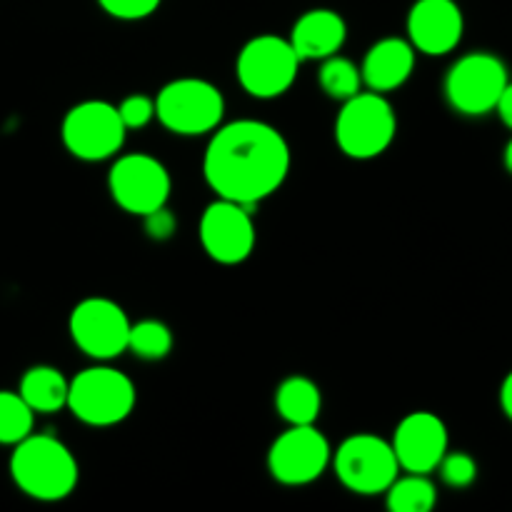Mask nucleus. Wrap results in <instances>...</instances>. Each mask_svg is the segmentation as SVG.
<instances>
[{"instance_id":"1","label":"nucleus","mask_w":512,"mask_h":512,"mask_svg":"<svg viewBox=\"0 0 512 512\" xmlns=\"http://www.w3.org/2000/svg\"><path fill=\"white\" fill-rule=\"evenodd\" d=\"M290 173V145L263 120L218 125L205 148L203 175L218 198L258 208Z\"/></svg>"},{"instance_id":"2","label":"nucleus","mask_w":512,"mask_h":512,"mask_svg":"<svg viewBox=\"0 0 512 512\" xmlns=\"http://www.w3.org/2000/svg\"><path fill=\"white\" fill-rule=\"evenodd\" d=\"M10 478L20 493L40 503L63 500L78 488V460L55 435L30 433L10 455Z\"/></svg>"},{"instance_id":"3","label":"nucleus","mask_w":512,"mask_h":512,"mask_svg":"<svg viewBox=\"0 0 512 512\" xmlns=\"http://www.w3.org/2000/svg\"><path fill=\"white\" fill-rule=\"evenodd\" d=\"M398 133V115L383 93L360 90L343 100L335 118V143L348 158L373 160L393 145Z\"/></svg>"},{"instance_id":"4","label":"nucleus","mask_w":512,"mask_h":512,"mask_svg":"<svg viewBox=\"0 0 512 512\" xmlns=\"http://www.w3.org/2000/svg\"><path fill=\"white\" fill-rule=\"evenodd\" d=\"M135 383L110 365L85 368L70 380L68 410L90 428H110L135 410Z\"/></svg>"},{"instance_id":"5","label":"nucleus","mask_w":512,"mask_h":512,"mask_svg":"<svg viewBox=\"0 0 512 512\" xmlns=\"http://www.w3.org/2000/svg\"><path fill=\"white\" fill-rule=\"evenodd\" d=\"M155 118L175 135L213 133L225 118V98L203 78L170 80L155 95Z\"/></svg>"},{"instance_id":"6","label":"nucleus","mask_w":512,"mask_h":512,"mask_svg":"<svg viewBox=\"0 0 512 512\" xmlns=\"http://www.w3.org/2000/svg\"><path fill=\"white\" fill-rule=\"evenodd\" d=\"M303 60L298 58L288 38L255 35L243 45L235 60V75L240 88L260 100L278 98L293 88Z\"/></svg>"},{"instance_id":"7","label":"nucleus","mask_w":512,"mask_h":512,"mask_svg":"<svg viewBox=\"0 0 512 512\" xmlns=\"http://www.w3.org/2000/svg\"><path fill=\"white\" fill-rule=\"evenodd\" d=\"M508 83V65L495 53L475 50L450 65L445 75V98L460 115L480 118L493 113Z\"/></svg>"},{"instance_id":"8","label":"nucleus","mask_w":512,"mask_h":512,"mask_svg":"<svg viewBox=\"0 0 512 512\" xmlns=\"http://www.w3.org/2000/svg\"><path fill=\"white\" fill-rule=\"evenodd\" d=\"M330 463L340 483L355 495H383L400 475L393 443L373 433L345 438Z\"/></svg>"},{"instance_id":"9","label":"nucleus","mask_w":512,"mask_h":512,"mask_svg":"<svg viewBox=\"0 0 512 512\" xmlns=\"http://www.w3.org/2000/svg\"><path fill=\"white\" fill-rule=\"evenodd\" d=\"M128 128L123 125L118 105L105 100H83L63 118V143L70 155L85 163L113 158L125 145Z\"/></svg>"},{"instance_id":"10","label":"nucleus","mask_w":512,"mask_h":512,"mask_svg":"<svg viewBox=\"0 0 512 512\" xmlns=\"http://www.w3.org/2000/svg\"><path fill=\"white\" fill-rule=\"evenodd\" d=\"M110 198L130 215H148L168 205L170 173L158 158L148 153L120 155L108 173Z\"/></svg>"},{"instance_id":"11","label":"nucleus","mask_w":512,"mask_h":512,"mask_svg":"<svg viewBox=\"0 0 512 512\" xmlns=\"http://www.w3.org/2000/svg\"><path fill=\"white\" fill-rule=\"evenodd\" d=\"M130 318L115 300L85 298L73 308L68 320L75 348L88 358L108 363L128 350Z\"/></svg>"},{"instance_id":"12","label":"nucleus","mask_w":512,"mask_h":512,"mask_svg":"<svg viewBox=\"0 0 512 512\" xmlns=\"http://www.w3.org/2000/svg\"><path fill=\"white\" fill-rule=\"evenodd\" d=\"M333 460L328 438L315 425H290L268 450V473L280 485H310L328 470Z\"/></svg>"},{"instance_id":"13","label":"nucleus","mask_w":512,"mask_h":512,"mask_svg":"<svg viewBox=\"0 0 512 512\" xmlns=\"http://www.w3.org/2000/svg\"><path fill=\"white\" fill-rule=\"evenodd\" d=\"M200 245L220 265H240L255 250L253 208L218 198L200 218Z\"/></svg>"},{"instance_id":"14","label":"nucleus","mask_w":512,"mask_h":512,"mask_svg":"<svg viewBox=\"0 0 512 512\" xmlns=\"http://www.w3.org/2000/svg\"><path fill=\"white\" fill-rule=\"evenodd\" d=\"M393 450L400 470L405 473H433L448 453V428L428 410L405 415L393 433Z\"/></svg>"},{"instance_id":"15","label":"nucleus","mask_w":512,"mask_h":512,"mask_svg":"<svg viewBox=\"0 0 512 512\" xmlns=\"http://www.w3.org/2000/svg\"><path fill=\"white\" fill-rule=\"evenodd\" d=\"M465 33L463 10L455 0H418L408 13V40L415 53L448 55Z\"/></svg>"},{"instance_id":"16","label":"nucleus","mask_w":512,"mask_h":512,"mask_svg":"<svg viewBox=\"0 0 512 512\" xmlns=\"http://www.w3.org/2000/svg\"><path fill=\"white\" fill-rule=\"evenodd\" d=\"M345 38H348V25L343 15L330 8H313L295 20L288 40L305 63V60H325L340 53Z\"/></svg>"},{"instance_id":"17","label":"nucleus","mask_w":512,"mask_h":512,"mask_svg":"<svg viewBox=\"0 0 512 512\" xmlns=\"http://www.w3.org/2000/svg\"><path fill=\"white\" fill-rule=\"evenodd\" d=\"M415 70V48L410 40L383 38L365 53L360 75L363 85L375 93H390L410 80Z\"/></svg>"},{"instance_id":"18","label":"nucleus","mask_w":512,"mask_h":512,"mask_svg":"<svg viewBox=\"0 0 512 512\" xmlns=\"http://www.w3.org/2000/svg\"><path fill=\"white\" fill-rule=\"evenodd\" d=\"M70 380L53 365H35L20 378L18 393L33 413L53 415L68 408Z\"/></svg>"},{"instance_id":"19","label":"nucleus","mask_w":512,"mask_h":512,"mask_svg":"<svg viewBox=\"0 0 512 512\" xmlns=\"http://www.w3.org/2000/svg\"><path fill=\"white\" fill-rule=\"evenodd\" d=\"M275 410L288 425H315L323 410V393L305 375H290L275 390Z\"/></svg>"},{"instance_id":"20","label":"nucleus","mask_w":512,"mask_h":512,"mask_svg":"<svg viewBox=\"0 0 512 512\" xmlns=\"http://www.w3.org/2000/svg\"><path fill=\"white\" fill-rule=\"evenodd\" d=\"M385 503L393 512H428L438 503V488L423 473H408L395 478L385 490Z\"/></svg>"},{"instance_id":"21","label":"nucleus","mask_w":512,"mask_h":512,"mask_svg":"<svg viewBox=\"0 0 512 512\" xmlns=\"http://www.w3.org/2000/svg\"><path fill=\"white\" fill-rule=\"evenodd\" d=\"M320 73L318 83L323 93L333 100H348L363 90V75H360V65L353 60L343 58V55H330V58L320 60Z\"/></svg>"},{"instance_id":"22","label":"nucleus","mask_w":512,"mask_h":512,"mask_svg":"<svg viewBox=\"0 0 512 512\" xmlns=\"http://www.w3.org/2000/svg\"><path fill=\"white\" fill-rule=\"evenodd\" d=\"M128 350L140 360H163L173 350V333L160 320H140L130 325Z\"/></svg>"},{"instance_id":"23","label":"nucleus","mask_w":512,"mask_h":512,"mask_svg":"<svg viewBox=\"0 0 512 512\" xmlns=\"http://www.w3.org/2000/svg\"><path fill=\"white\" fill-rule=\"evenodd\" d=\"M35 413L13 390H0V445H18L33 433Z\"/></svg>"},{"instance_id":"24","label":"nucleus","mask_w":512,"mask_h":512,"mask_svg":"<svg viewBox=\"0 0 512 512\" xmlns=\"http://www.w3.org/2000/svg\"><path fill=\"white\" fill-rule=\"evenodd\" d=\"M438 470L443 483L455 490L470 488L475 483V478H478V463L473 460V455L463 453V450H458V453H445Z\"/></svg>"},{"instance_id":"25","label":"nucleus","mask_w":512,"mask_h":512,"mask_svg":"<svg viewBox=\"0 0 512 512\" xmlns=\"http://www.w3.org/2000/svg\"><path fill=\"white\" fill-rule=\"evenodd\" d=\"M118 113L128 130L145 128V125L155 118V98H150V95H143V93L128 95V98L120 100Z\"/></svg>"},{"instance_id":"26","label":"nucleus","mask_w":512,"mask_h":512,"mask_svg":"<svg viewBox=\"0 0 512 512\" xmlns=\"http://www.w3.org/2000/svg\"><path fill=\"white\" fill-rule=\"evenodd\" d=\"M163 0H98L100 8L118 20H143L160 8Z\"/></svg>"},{"instance_id":"27","label":"nucleus","mask_w":512,"mask_h":512,"mask_svg":"<svg viewBox=\"0 0 512 512\" xmlns=\"http://www.w3.org/2000/svg\"><path fill=\"white\" fill-rule=\"evenodd\" d=\"M143 220L145 233H148L150 240H170L175 230H178V218L173 215V210H168V205L143 215Z\"/></svg>"},{"instance_id":"28","label":"nucleus","mask_w":512,"mask_h":512,"mask_svg":"<svg viewBox=\"0 0 512 512\" xmlns=\"http://www.w3.org/2000/svg\"><path fill=\"white\" fill-rule=\"evenodd\" d=\"M495 113H498L500 120L512 130V83L505 85L503 95H500L498 105H495Z\"/></svg>"},{"instance_id":"29","label":"nucleus","mask_w":512,"mask_h":512,"mask_svg":"<svg viewBox=\"0 0 512 512\" xmlns=\"http://www.w3.org/2000/svg\"><path fill=\"white\" fill-rule=\"evenodd\" d=\"M500 408H503L505 418L512 420V370L505 375L503 385H500Z\"/></svg>"},{"instance_id":"30","label":"nucleus","mask_w":512,"mask_h":512,"mask_svg":"<svg viewBox=\"0 0 512 512\" xmlns=\"http://www.w3.org/2000/svg\"><path fill=\"white\" fill-rule=\"evenodd\" d=\"M503 160H505V168H508V173L512 175V138L508 140V145H505Z\"/></svg>"}]
</instances>
